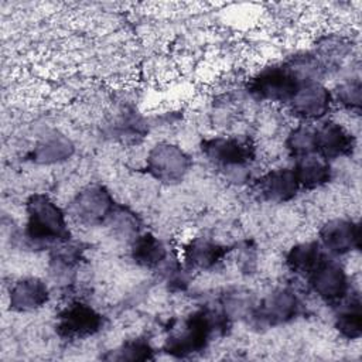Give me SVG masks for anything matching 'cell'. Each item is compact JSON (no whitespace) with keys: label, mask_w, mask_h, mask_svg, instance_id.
<instances>
[{"label":"cell","mask_w":362,"mask_h":362,"mask_svg":"<svg viewBox=\"0 0 362 362\" xmlns=\"http://www.w3.org/2000/svg\"><path fill=\"white\" fill-rule=\"evenodd\" d=\"M303 83L287 61L276 62L260 68L249 79L247 92L262 102L288 103Z\"/></svg>","instance_id":"obj_4"},{"label":"cell","mask_w":362,"mask_h":362,"mask_svg":"<svg viewBox=\"0 0 362 362\" xmlns=\"http://www.w3.org/2000/svg\"><path fill=\"white\" fill-rule=\"evenodd\" d=\"M230 325L223 308L202 307L192 311L171 329L163 349L174 358H188L206 349L215 335H222Z\"/></svg>","instance_id":"obj_1"},{"label":"cell","mask_w":362,"mask_h":362,"mask_svg":"<svg viewBox=\"0 0 362 362\" xmlns=\"http://www.w3.org/2000/svg\"><path fill=\"white\" fill-rule=\"evenodd\" d=\"M318 236V243L329 256H345L361 247V225L352 219H329L321 226Z\"/></svg>","instance_id":"obj_11"},{"label":"cell","mask_w":362,"mask_h":362,"mask_svg":"<svg viewBox=\"0 0 362 362\" xmlns=\"http://www.w3.org/2000/svg\"><path fill=\"white\" fill-rule=\"evenodd\" d=\"M307 280L313 293L334 307L341 304L352 290L345 269L328 253L307 276Z\"/></svg>","instance_id":"obj_7"},{"label":"cell","mask_w":362,"mask_h":362,"mask_svg":"<svg viewBox=\"0 0 362 362\" xmlns=\"http://www.w3.org/2000/svg\"><path fill=\"white\" fill-rule=\"evenodd\" d=\"M325 255L318 240L300 242L287 252L286 266L291 273L307 277Z\"/></svg>","instance_id":"obj_20"},{"label":"cell","mask_w":362,"mask_h":362,"mask_svg":"<svg viewBox=\"0 0 362 362\" xmlns=\"http://www.w3.org/2000/svg\"><path fill=\"white\" fill-rule=\"evenodd\" d=\"M75 146L72 140L59 132H51L42 136L33 147L30 158L35 164L54 165L61 164L72 157Z\"/></svg>","instance_id":"obj_16"},{"label":"cell","mask_w":362,"mask_h":362,"mask_svg":"<svg viewBox=\"0 0 362 362\" xmlns=\"http://www.w3.org/2000/svg\"><path fill=\"white\" fill-rule=\"evenodd\" d=\"M116 205L106 187L93 184L85 187L72 198L68 212L81 225L99 226L109 222Z\"/></svg>","instance_id":"obj_6"},{"label":"cell","mask_w":362,"mask_h":362,"mask_svg":"<svg viewBox=\"0 0 362 362\" xmlns=\"http://www.w3.org/2000/svg\"><path fill=\"white\" fill-rule=\"evenodd\" d=\"M130 256L140 267L157 269L167 262L168 250L160 238L150 232H144L132 239Z\"/></svg>","instance_id":"obj_17"},{"label":"cell","mask_w":362,"mask_h":362,"mask_svg":"<svg viewBox=\"0 0 362 362\" xmlns=\"http://www.w3.org/2000/svg\"><path fill=\"white\" fill-rule=\"evenodd\" d=\"M107 223L113 226L117 235L130 236L132 239L139 235V229H140L139 218L132 211L126 209L124 206H120L119 204L116 205Z\"/></svg>","instance_id":"obj_24"},{"label":"cell","mask_w":362,"mask_h":362,"mask_svg":"<svg viewBox=\"0 0 362 362\" xmlns=\"http://www.w3.org/2000/svg\"><path fill=\"white\" fill-rule=\"evenodd\" d=\"M49 300L47 283L38 277H23L17 280L8 293L10 310L16 313H31L44 307Z\"/></svg>","instance_id":"obj_14"},{"label":"cell","mask_w":362,"mask_h":362,"mask_svg":"<svg viewBox=\"0 0 362 362\" xmlns=\"http://www.w3.org/2000/svg\"><path fill=\"white\" fill-rule=\"evenodd\" d=\"M286 150L298 160L301 157L315 153V127L311 123H300L290 130L286 139Z\"/></svg>","instance_id":"obj_21"},{"label":"cell","mask_w":362,"mask_h":362,"mask_svg":"<svg viewBox=\"0 0 362 362\" xmlns=\"http://www.w3.org/2000/svg\"><path fill=\"white\" fill-rule=\"evenodd\" d=\"M348 51H349V44L344 38L328 35L318 42L315 54L325 64V61L332 62L339 58H344L348 54Z\"/></svg>","instance_id":"obj_25"},{"label":"cell","mask_w":362,"mask_h":362,"mask_svg":"<svg viewBox=\"0 0 362 362\" xmlns=\"http://www.w3.org/2000/svg\"><path fill=\"white\" fill-rule=\"evenodd\" d=\"M154 358V349L147 339L134 338L126 341L119 348L105 355L103 359L109 361H148Z\"/></svg>","instance_id":"obj_22"},{"label":"cell","mask_w":362,"mask_h":362,"mask_svg":"<svg viewBox=\"0 0 362 362\" xmlns=\"http://www.w3.org/2000/svg\"><path fill=\"white\" fill-rule=\"evenodd\" d=\"M202 154L226 173L232 181H245L247 167L253 161L255 147L242 136H215L201 143Z\"/></svg>","instance_id":"obj_3"},{"label":"cell","mask_w":362,"mask_h":362,"mask_svg":"<svg viewBox=\"0 0 362 362\" xmlns=\"http://www.w3.org/2000/svg\"><path fill=\"white\" fill-rule=\"evenodd\" d=\"M334 103L332 92L321 81L304 82L287 103L290 112L303 123L322 120Z\"/></svg>","instance_id":"obj_10"},{"label":"cell","mask_w":362,"mask_h":362,"mask_svg":"<svg viewBox=\"0 0 362 362\" xmlns=\"http://www.w3.org/2000/svg\"><path fill=\"white\" fill-rule=\"evenodd\" d=\"M191 167L189 156L177 144L158 143L147 154L146 168L148 174L164 184H177Z\"/></svg>","instance_id":"obj_8"},{"label":"cell","mask_w":362,"mask_h":362,"mask_svg":"<svg viewBox=\"0 0 362 362\" xmlns=\"http://www.w3.org/2000/svg\"><path fill=\"white\" fill-rule=\"evenodd\" d=\"M355 146L354 134L334 120H325L315 127V153L327 161L351 156Z\"/></svg>","instance_id":"obj_12"},{"label":"cell","mask_w":362,"mask_h":362,"mask_svg":"<svg viewBox=\"0 0 362 362\" xmlns=\"http://www.w3.org/2000/svg\"><path fill=\"white\" fill-rule=\"evenodd\" d=\"M228 250L212 238L195 236L184 246V263L191 270H208L221 263Z\"/></svg>","instance_id":"obj_15"},{"label":"cell","mask_w":362,"mask_h":362,"mask_svg":"<svg viewBox=\"0 0 362 362\" xmlns=\"http://www.w3.org/2000/svg\"><path fill=\"white\" fill-rule=\"evenodd\" d=\"M301 189H315L328 184L332 178L329 161L317 153L296 160L293 167Z\"/></svg>","instance_id":"obj_18"},{"label":"cell","mask_w":362,"mask_h":362,"mask_svg":"<svg viewBox=\"0 0 362 362\" xmlns=\"http://www.w3.org/2000/svg\"><path fill=\"white\" fill-rule=\"evenodd\" d=\"M332 99L351 113L359 115L362 106V83L359 78L341 82L332 92Z\"/></svg>","instance_id":"obj_23"},{"label":"cell","mask_w":362,"mask_h":362,"mask_svg":"<svg viewBox=\"0 0 362 362\" xmlns=\"http://www.w3.org/2000/svg\"><path fill=\"white\" fill-rule=\"evenodd\" d=\"M303 313L300 297L288 287L273 290L259 303H255L247 318L250 324L259 328H270L287 324Z\"/></svg>","instance_id":"obj_5"},{"label":"cell","mask_w":362,"mask_h":362,"mask_svg":"<svg viewBox=\"0 0 362 362\" xmlns=\"http://www.w3.org/2000/svg\"><path fill=\"white\" fill-rule=\"evenodd\" d=\"M335 329L345 339H359L362 335V305L358 291L351 290L345 300L337 305Z\"/></svg>","instance_id":"obj_19"},{"label":"cell","mask_w":362,"mask_h":362,"mask_svg":"<svg viewBox=\"0 0 362 362\" xmlns=\"http://www.w3.org/2000/svg\"><path fill=\"white\" fill-rule=\"evenodd\" d=\"M105 318L93 307L82 301L66 304L57 315V332L65 339H83L98 334Z\"/></svg>","instance_id":"obj_9"},{"label":"cell","mask_w":362,"mask_h":362,"mask_svg":"<svg viewBox=\"0 0 362 362\" xmlns=\"http://www.w3.org/2000/svg\"><path fill=\"white\" fill-rule=\"evenodd\" d=\"M255 189L263 201L283 204L291 201L300 192V184L293 168H273L259 177Z\"/></svg>","instance_id":"obj_13"},{"label":"cell","mask_w":362,"mask_h":362,"mask_svg":"<svg viewBox=\"0 0 362 362\" xmlns=\"http://www.w3.org/2000/svg\"><path fill=\"white\" fill-rule=\"evenodd\" d=\"M24 238L34 247H55L71 240L64 209L47 194L35 192L25 202Z\"/></svg>","instance_id":"obj_2"}]
</instances>
